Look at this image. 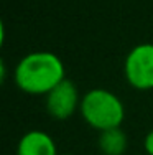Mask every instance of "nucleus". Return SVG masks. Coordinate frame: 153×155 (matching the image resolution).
Returning <instances> with one entry per match:
<instances>
[{"instance_id":"obj_3","label":"nucleus","mask_w":153,"mask_h":155,"mask_svg":"<svg viewBox=\"0 0 153 155\" xmlns=\"http://www.w3.org/2000/svg\"><path fill=\"white\" fill-rule=\"evenodd\" d=\"M125 78L132 87L153 89V43H142L129 51L125 58Z\"/></svg>"},{"instance_id":"obj_6","label":"nucleus","mask_w":153,"mask_h":155,"mask_svg":"<svg viewBox=\"0 0 153 155\" xmlns=\"http://www.w3.org/2000/svg\"><path fill=\"white\" fill-rule=\"evenodd\" d=\"M127 143V135L120 127L107 129L99 134V149L104 155H123Z\"/></svg>"},{"instance_id":"obj_8","label":"nucleus","mask_w":153,"mask_h":155,"mask_svg":"<svg viewBox=\"0 0 153 155\" xmlns=\"http://www.w3.org/2000/svg\"><path fill=\"white\" fill-rule=\"evenodd\" d=\"M64 155H74V153H64Z\"/></svg>"},{"instance_id":"obj_2","label":"nucleus","mask_w":153,"mask_h":155,"mask_svg":"<svg viewBox=\"0 0 153 155\" xmlns=\"http://www.w3.org/2000/svg\"><path fill=\"white\" fill-rule=\"evenodd\" d=\"M79 110L82 119L99 132L120 127L125 119V107L119 96L102 87L87 91L81 99Z\"/></svg>"},{"instance_id":"obj_4","label":"nucleus","mask_w":153,"mask_h":155,"mask_svg":"<svg viewBox=\"0 0 153 155\" xmlns=\"http://www.w3.org/2000/svg\"><path fill=\"white\" fill-rule=\"evenodd\" d=\"M78 107H81L78 87L68 78H64L56 87H53L46 94V110L56 120L69 119Z\"/></svg>"},{"instance_id":"obj_1","label":"nucleus","mask_w":153,"mask_h":155,"mask_svg":"<svg viewBox=\"0 0 153 155\" xmlns=\"http://www.w3.org/2000/svg\"><path fill=\"white\" fill-rule=\"evenodd\" d=\"M66 78L64 63L51 51H33L18 61L15 83L23 93L41 96L48 94Z\"/></svg>"},{"instance_id":"obj_5","label":"nucleus","mask_w":153,"mask_h":155,"mask_svg":"<svg viewBox=\"0 0 153 155\" xmlns=\"http://www.w3.org/2000/svg\"><path fill=\"white\" fill-rule=\"evenodd\" d=\"M17 155H58V149L49 134L35 129L20 139Z\"/></svg>"},{"instance_id":"obj_7","label":"nucleus","mask_w":153,"mask_h":155,"mask_svg":"<svg viewBox=\"0 0 153 155\" xmlns=\"http://www.w3.org/2000/svg\"><path fill=\"white\" fill-rule=\"evenodd\" d=\"M143 147H145V152H147L148 155H153V130H150L147 135H145Z\"/></svg>"}]
</instances>
